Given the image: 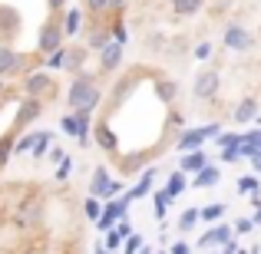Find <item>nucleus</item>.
<instances>
[{"mask_svg":"<svg viewBox=\"0 0 261 254\" xmlns=\"http://www.w3.org/2000/svg\"><path fill=\"white\" fill-rule=\"evenodd\" d=\"M109 30H113V40H116V43H122V46H126V40H129L126 20H122V17H113V20H109Z\"/></svg>","mask_w":261,"mask_h":254,"instance_id":"obj_33","label":"nucleus"},{"mask_svg":"<svg viewBox=\"0 0 261 254\" xmlns=\"http://www.w3.org/2000/svg\"><path fill=\"white\" fill-rule=\"evenodd\" d=\"M162 188H166V191H169V195H172V198H178V195H182L185 188H189V175H185L182 168H175L172 175L166 178V185H162Z\"/></svg>","mask_w":261,"mask_h":254,"instance_id":"obj_23","label":"nucleus"},{"mask_svg":"<svg viewBox=\"0 0 261 254\" xmlns=\"http://www.w3.org/2000/svg\"><path fill=\"white\" fill-rule=\"evenodd\" d=\"M46 70H50V73H57V70H66V46L46 57Z\"/></svg>","mask_w":261,"mask_h":254,"instance_id":"obj_35","label":"nucleus"},{"mask_svg":"<svg viewBox=\"0 0 261 254\" xmlns=\"http://www.w3.org/2000/svg\"><path fill=\"white\" fill-rule=\"evenodd\" d=\"M231 228H235V235H248V231H255V218H238Z\"/></svg>","mask_w":261,"mask_h":254,"instance_id":"obj_39","label":"nucleus"},{"mask_svg":"<svg viewBox=\"0 0 261 254\" xmlns=\"http://www.w3.org/2000/svg\"><path fill=\"white\" fill-rule=\"evenodd\" d=\"M126 7H129V0H109L106 4V17H122Z\"/></svg>","mask_w":261,"mask_h":254,"instance_id":"obj_38","label":"nucleus"},{"mask_svg":"<svg viewBox=\"0 0 261 254\" xmlns=\"http://www.w3.org/2000/svg\"><path fill=\"white\" fill-rule=\"evenodd\" d=\"M0 109H4V96H0Z\"/></svg>","mask_w":261,"mask_h":254,"instance_id":"obj_55","label":"nucleus"},{"mask_svg":"<svg viewBox=\"0 0 261 254\" xmlns=\"http://www.w3.org/2000/svg\"><path fill=\"white\" fill-rule=\"evenodd\" d=\"M50 149H53V135L50 132H37L30 155H33V159H46V155H50Z\"/></svg>","mask_w":261,"mask_h":254,"instance_id":"obj_27","label":"nucleus"},{"mask_svg":"<svg viewBox=\"0 0 261 254\" xmlns=\"http://www.w3.org/2000/svg\"><path fill=\"white\" fill-rule=\"evenodd\" d=\"M70 168H73V165H70V159H63V162H60V168H57V182H63V178L70 175Z\"/></svg>","mask_w":261,"mask_h":254,"instance_id":"obj_48","label":"nucleus"},{"mask_svg":"<svg viewBox=\"0 0 261 254\" xmlns=\"http://www.w3.org/2000/svg\"><path fill=\"white\" fill-rule=\"evenodd\" d=\"M205 165H212L208 162V152L205 149H192V152L182 155V162H178V168L185 172V175H195V172H202Z\"/></svg>","mask_w":261,"mask_h":254,"instance_id":"obj_13","label":"nucleus"},{"mask_svg":"<svg viewBox=\"0 0 261 254\" xmlns=\"http://www.w3.org/2000/svg\"><path fill=\"white\" fill-rule=\"evenodd\" d=\"M235 188H238V195H258V191H261V182H258V175H255V172H248V175H242V178H238V185H235Z\"/></svg>","mask_w":261,"mask_h":254,"instance_id":"obj_30","label":"nucleus"},{"mask_svg":"<svg viewBox=\"0 0 261 254\" xmlns=\"http://www.w3.org/2000/svg\"><path fill=\"white\" fill-rule=\"evenodd\" d=\"M212 244H218V248H228V244H235V228L225 221H215L208 231H205L202 238H198V248H212Z\"/></svg>","mask_w":261,"mask_h":254,"instance_id":"obj_10","label":"nucleus"},{"mask_svg":"<svg viewBox=\"0 0 261 254\" xmlns=\"http://www.w3.org/2000/svg\"><path fill=\"white\" fill-rule=\"evenodd\" d=\"M198 221H202V208H185L178 215V231H192Z\"/></svg>","mask_w":261,"mask_h":254,"instance_id":"obj_32","label":"nucleus"},{"mask_svg":"<svg viewBox=\"0 0 261 254\" xmlns=\"http://www.w3.org/2000/svg\"><path fill=\"white\" fill-rule=\"evenodd\" d=\"M122 50H126V46L116 43V40L106 46V50H99V73H102V76H109V73L119 70V63H122Z\"/></svg>","mask_w":261,"mask_h":254,"instance_id":"obj_11","label":"nucleus"},{"mask_svg":"<svg viewBox=\"0 0 261 254\" xmlns=\"http://www.w3.org/2000/svg\"><path fill=\"white\" fill-rule=\"evenodd\" d=\"M218 178H222V172H218V165H205L202 172H195L192 175V188H212V185H218Z\"/></svg>","mask_w":261,"mask_h":254,"instance_id":"obj_21","label":"nucleus"},{"mask_svg":"<svg viewBox=\"0 0 261 254\" xmlns=\"http://www.w3.org/2000/svg\"><path fill=\"white\" fill-rule=\"evenodd\" d=\"M99 99H102L99 79H96L93 73L80 70L76 76H73V83H70V93H66V102H70V109H89V112H93V109L99 106Z\"/></svg>","mask_w":261,"mask_h":254,"instance_id":"obj_1","label":"nucleus"},{"mask_svg":"<svg viewBox=\"0 0 261 254\" xmlns=\"http://www.w3.org/2000/svg\"><path fill=\"white\" fill-rule=\"evenodd\" d=\"M102 205H106L102 198H96V195H86V202H83V215H86L93 224L99 221V215H102Z\"/></svg>","mask_w":261,"mask_h":254,"instance_id":"obj_31","label":"nucleus"},{"mask_svg":"<svg viewBox=\"0 0 261 254\" xmlns=\"http://www.w3.org/2000/svg\"><path fill=\"white\" fill-rule=\"evenodd\" d=\"M20 17L17 10H10V7H0V43H10V37L20 30Z\"/></svg>","mask_w":261,"mask_h":254,"instance_id":"obj_17","label":"nucleus"},{"mask_svg":"<svg viewBox=\"0 0 261 254\" xmlns=\"http://www.w3.org/2000/svg\"><path fill=\"white\" fill-rule=\"evenodd\" d=\"M73 119H76V142L86 146L89 142V132H93V112L89 109H70Z\"/></svg>","mask_w":261,"mask_h":254,"instance_id":"obj_18","label":"nucleus"},{"mask_svg":"<svg viewBox=\"0 0 261 254\" xmlns=\"http://www.w3.org/2000/svg\"><path fill=\"white\" fill-rule=\"evenodd\" d=\"M212 50H215V46H212L208 40H202V43L195 46V60H208V57H212Z\"/></svg>","mask_w":261,"mask_h":254,"instance_id":"obj_44","label":"nucleus"},{"mask_svg":"<svg viewBox=\"0 0 261 254\" xmlns=\"http://www.w3.org/2000/svg\"><path fill=\"white\" fill-rule=\"evenodd\" d=\"M46 159H53V162H57V165H60V162H63V159H70V155H66V152H63V149H60V146H53Z\"/></svg>","mask_w":261,"mask_h":254,"instance_id":"obj_46","label":"nucleus"},{"mask_svg":"<svg viewBox=\"0 0 261 254\" xmlns=\"http://www.w3.org/2000/svg\"><path fill=\"white\" fill-rule=\"evenodd\" d=\"M86 57H89L86 46H66V73H73V76H76V73L83 70Z\"/></svg>","mask_w":261,"mask_h":254,"instance_id":"obj_22","label":"nucleus"},{"mask_svg":"<svg viewBox=\"0 0 261 254\" xmlns=\"http://www.w3.org/2000/svg\"><path fill=\"white\" fill-rule=\"evenodd\" d=\"M27 70V57L20 50H13L10 43H0V79H10L17 73Z\"/></svg>","mask_w":261,"mask_h":254,"instance_id":"obj_9","label":"nucleus"},{"mask_svg":"<svg viewBox=\"0 0 261 254\" xmlns=\"http://www.w3.org/2000/svg\"><path fill=\"white\" fill-rule=\"evenodd\" d=\"M225 211H228V205H225V202H212V205H202V221L215 224V221H222V218H225Z\"/></svg>","mask_w":261,"mask_h":254,"instance_id":"obj_29","label":"nucleus"},{"mask_svg":"<svg viewBox=\"0 0 261 254\" xmlns=\"http://www.w3.org/2000/svg\"><path fill=\"white\" fill-rule=\"evenodd\" d=\"M248 162H251V172H255V175H261V152H255Z\"/></svg>","mask_w":261,"mask_h":254,"instance_id":"obj_51","label":"nucleus"},{"mask_svg":"<svg viewBox=\"0 0 261 254\" xmlns=\"http://www.w3.org/2000/svg\"><path fill=\"white\" fill-rule=\"evenodd\" d=\"M255 122H258V126H261V116H258V119H255Z\"/></svg>","mask_w":261,"mask_h":254,"instance_id":"obj_56","label":"nucleus"},{"mask_svg":"<svg viewBox=\"0 0 261 254\" xmlns=\"http://www.w3.org/2000/svg\"><path fill=\"white\" fill-rule=\"evenodd\" d=\"M152 202H155V211H152V215H155V221H166V215H169V205H172L175 198L169 195L166 188H155V191H152Z\"/></svg>","mask_w":261,"mask_h":254,"instance_id":"obj_24","label":"nucleus"},{"mask_svg":"<svg viewBox=\"0 0 261 254\" xmlns=\"http://www.w3.org/2000/svg\"><path fill=\"white\" fill-rule=\"evenodd\" d=\"M152 191H155V172H152V168H146V172L139 175V182H136L129 191H122V195H126L129 202H139V198L152 195Z\"/></svg>","mask_w":261,"mask_h":254,"instance_id":"obj_12","label":"nucleus"},{"mask_svg":"<svg viewBox=\"0 0 261 254\" xmlns=\"http://www.w3.org/2000/svg\"><path fill=\"white\" fill-rule=\"evenodd\" d=\"M17 135H20V132H13V129H7V135L0 139V168H4L7 162L13 159V146H17Z\"/></svg>","mask_w":261,"mask_h":254,"instance_id":"obj_28","label":"nucleus"},{"mask_svg":"<svg viewBox=\"0 0 261 254\" xmlns=\"http://www.w3.org/2000/svg\"><path fill=\"white\" fill-rule=\"evenodd\" d=\"M155 254H169V251H155Z\"/></svg>","mask_w":261,"mask_h":254,"instance_id":"obj_57","label":"nucleus"},{"mask_svg":"<svg viewBox=\"0 0 261 254\" xmlns=\"http://www.w3.org/2000/svg\"><path fill=\"white\" fill-rule=\"evenodd\" d=\"M169 254H192V248H189V241H175L172 248H169Z\"/></svg>","mask_w":261,"mask_h":254,"instance_id":"obj_47","label":"nucleus"},{"mask_svg":"<svg viewBox=\"0 0 261 254\" xmlns=\"http://www.w3.org/2000/svg\"><path fill=\"white\" fill-rule=\"evenodd\" d=\"M251 202H255V228H261V195H251Z\"/></svg>","mask_w":261,"mask_h":254,"instance_id":"obj_49","label":"nucleus"},{"mask_svg":"<svg viewBox=\"0 0 261 254\" xmlns=\"http://www.w3.org/2000/svg\"><path fill=\"white\" fill-rule=\"evenodd\" d=\"M139 248H142V235H129L126 244H122V254H139Z\"/></svg>","mask_w":261,"mask_h":254,"instance_id":"obj_37","label":"nucleus"},{"mask_svg":"<svg viewBox=\"0 0 261 254\" xmlns=\"http://www.w3.org/2000/svg\"><path fill=\"white\" fill-rule=\"evenodd\" d=\"M89 195L102 198V202H109V198H119V195H122V182H113L106 165H96V168H93V182H89Z\"/></svg>","mask_w":261,"mask_h":254,"instance_id":"obj_4","label":"nucleus"},{"mask_svg":"<svg viewBox=\"0 0 261 254\" xmlns=\"http://www.w3.org/2000/svg\"><path fill=\"white\" fill-rule=\"evenodd\" d=\"M63 40H66V33H63V17H50L43 26H40V33H37V53L40 57H50V53H57V50H63Z\"/></svg>","mask_w":261,"mask_h":254,"instance_id":"obj_3","label":"nucleus"},{"mask_svg":"<svg viewBox=\"0 0 261 254\" xmlns=\"http://www.w3.org/2000/svg\"><path fill=\"white\" fill-rule=\"evenodd\" d=\"M93 135H96V142H99V146L106 149V152H113V155L119 152V135H116L113 129H109V122H106V119H102L99 126H93Z\"/></svg>","mask_w":261,"mask_h":254,"instance_id":"obj_16","label":"nucleus"},{"mask_svg":"<svg viewBox=\"0 0 261 254\" xmlns=\"http://www.w3.org/2000/svg\"><path fill=\"white\" fill-rule=\"evenodd\" d=\"M235 254H251V251H245V248H242V251H235Z\"/></svg>","mask_w":261,"mask_h":254,"instance_id":"obj_54","label":"nucleus"},{"mask_svg":"<svg viewBox=\"0 0 261 254\" xmlns=\"http://www.w3.org/2000/svg\"><path fill=\"white\" fill-rule=\"evenodd\" d=\"M205 7V0H172V13L175 17H195Z\"/></svg>","mask_w":261,"mask_h":254,"instance_id":"obj_26","label":"nucleus"},{"mask_svg":"<svg viewBox=\"0 0 261 254\" xmlns=\"http://www.w3.org/2000/svg\"><path fill=\"white\" fill-rule=\"evenodd\" d=\"M218 89H222V73L218 70H202L195 76V83H192V93H195V99H202V102L215 99Z\"/></svg>","mask_w":261,"mask_h":254,"instance_id":"obj_6","label":"nucleus"},{"mask_svg":"<svg viewBox=\"0 0 261 254\" xmlns=\"http://www.w3.org/2000/svg\"><path fill=\"white\" fill-rule=\"evenodd\" d=\"M231 4H235V0H215V4H212V13H218V17H222V13L228 10Z\"/></svg>","mask_w":261,"mask_h":254,"instance_id":"obj_45","label":"nucleus"},{"mask_svg":"<svg viewBox=\"0 0 261 254\" xmlns=\"http://www.w3.org/2000/svg\"><path fill=\"white\" fill-rule=\"evenodd\" d=\"M57 76H53L50 70H30L23 76V83H20V93L30 96V99H50V96H57Z\"/></svg>","mask_w":261,"mask_h":254,"instance_id":"obj_2","label":"nucleus"},{"mask_svg":"<svg viewBox=\"0 0 261 254\" xmlns=\"http://www.w3.org/2000/svg\"><path fill=\"white\" fill-rule=\"evenodd\" d=\"M40 116H43V99H30V96H23V99L17 102V116H13V132H23L30 122H37Z\"/></svg>","mask_w":261,"mask_h":254,"instance_id":"obj_5","label":"nucleus"},{"mask_svg":"<svg viewBox=\"0 0 261 254\" xmlns=\"http://www.w3.org/2000/svg\"><path fill=\"white\" fill-rule=\"evenodd\" d=\"M113 30H109V20L106 23H99V26H93V30H89V37H86V50H106L109 43H113Z\"/></svg>","mask_w":261,"mask_h":254,"instance_id":"obj_19","label":"nucleus"},{"mask_svg":"<svg viewBox=\"0 0 261 254\" xmlns=\"http://www.w3.org/2000/svg\"><path fill=\"white\" fill-rule=\"evenodd\" d=\"M0 254H10V251H0Z\"/></svg>","mask_w":261,"mask_h":254,"instance_id":"obj_58","label":"nucleus"},{"mask_svg":"<svg viewBox=\"0 0 261 254\" xmlns=\"http://www.w3.org/2000/svg\"><path fill=\"white\" fill-rule=\"evenodd\" d=\"M231 119H235L238 126H245V122H255V119H258V99H255V96H245V99L238 102L235 109H231Z\"/></svg>","mask_w":261,"mask_h":254,"instance_id":"obj_15","label":"nucleus"},{"mask_svg":"<svg viewBox=\"0 0 261 254\" xmlns=\"http://www.w3.org/2000/svg\"><path fill=\"white\" fill-rule=\"evenodd\" d=\"M46 7H50L53 13H63L66 10V0H46Z\"/></svg>","mask_w":261,"mask_h":254,"instance_id":"obj_50","label":"nucleus"},{"mask_svg":"<svg viewBox=\"0 0 261 254\" xmlns=\"http://www.w3.org/2000/svg\"><path fill=\"white\" fill-rule=\"evenodd\" d=\"M4 83H7V79H0V96H4Z\"/></svg>","mask_w":261,"mask_h":254,"instance_id":"obj_53","label":"nucleus"},{"mask_svg":"<svg viewBox=\"0 0 261 254\" xmlns=\"http://www.w3.org/2000/svg\"><path fill=\"white\" fill-rule=\"evenodd\" d=\"M222 43H225V50H231V53H248L251 46H255V37H251L242 23H228L225 33H222Z\"/></svg>","mask_w":261,"mask_h":254,"instance_id":"obj_7","label":"nucleus"},{"mask_svg":"<svg viewBox=\"0 0 261 254\" xmlns=\"http://www.w3.org/2000/svg\"><path fill=\"white\" fill-rule=\"evenodd\" d=\"M139 254H155L152 248H146V244H142V248H139Z\"/></svg>","mask_w":261,"mask_h":254,"instance_id":"obj_52","label":"nucleus"},{"mask_svg":"<svg viewBox=\"0 0 261 254\" xmlns=\"http://www.w3.org/2000/svg\"><path fill=\"white\" fill-rule=\"evenodd\" d=\"M242 142H248L251 149L261 152V129H251V132H242Z\"/></svg>","mask_w":261,"mask_h":254,"instance_id":"obj_41","label":"nucleus"},{"mask_svg":"<svg viewBox=\"0 0 261 254\" xmlns=\"http://www.w3.org/2000/svg\"><path fill=\"white\" fill-rule=\"evenodd\" d=\"M102 244H106L109 254H113V251H119L122 244H126V235H119V228H109V231H106V241H102Z\"/></svg>","mask_w":261,"mask_h":254,"instance_id":"obj_34","label":"nucleus"},{"mask_svg":"<svg viewBox=\"0 0 261 254\" xmlns=\"http://www.w3.org/2000/svg\"><path fill=\"white\" fill-rule=\"evenodd\" d=\"M155 96H159L162 106H175V99H178V83H175V79H169V76L155 79Z\"/></svg>","mask_w":261,"mask_h":254,"instance_id":"obj_20","label":"nucleus"},{"mask_svg":"<svg viewBox=\"0 0 261 254\" xmlns=\"http://www.w3.org/2000/svg\"><path fill=\"white\" fill-rule=\"evenodd\" d=\"M129 198L126 195H119V198H109L106 205H102V215H99V221H96V228L99 231H109V228H116V221L119 218H126V211H129Z\"/></svg>","mask_w":261,"mask_h":254,"instance_id":"obj_8","label":"nucleus"},{"mask_svg":"<svg viewBox=\"0 0 261 254\" xmlns=\"http://www.w3.org/2000/svg\"><path fill=\"white\" fill-rule=\"evenodd\" d=\"M60 126H63L66 135H73V139H76V119H73V112H66L63 119H60Z\"/></svg>","mask_w":261,"mask_h":254,"instance_id":"obj_43","label":"nucleus"},{"mask_svg":"<svg viewBox=\"0 0 261 254\" xmlns=\"http://www.w3.org/2000/svg\"><path fill=\"white\" fill-rule=\"evenodd\" d=\"M106 4H109V0H83V7H86L89 13H96V17L106 13Z\"/></svg>","mask_w":261,"mask_h":254,"instance_id":"obj_40","label":"nucleus"},{"mask_svg":"<svg viewBox=\"0 0 261 254\" xmlns=\"http://www.w3.org/2000/svg\"><path fill=\"white\" fill-rule=\"evenodd\" d=\"M238 146H242V142H238ZM238 146H228V149H222V152H218V159H222V162H238V159H242Z\"/></svg>","mask_w":261,"mask_h":254,"instance_id":"obj_42","label":"nucleus"},{"mask_svg":"<svg viewBox=\"0 0 261 254\" xmlns=\"http://www.w3.org/2000/svg\"><path fill=\"white\" fill-rule=\"evenodd\" d=\"M218 149H228V146H238V142H242V132H222L218 135Z\"/></svg>","mask_w":261,"mask_h":254,"instance_id":"obj_36","label":"nucleus"},{"mask_svg":"<svg viewBox=\"0 0 261 254\" xmlns=\"http://www.w3.org/2000/svg\"><path fill=\"white\" fill-rule=\"evenodd\" d=\"M205 132H202V126L198 129H182L178 132V139H175V149H182V152H192V149H205Z\"/></svg>","mask_w":261,"mask_h":254,"instance_id":"obj_14","label":"nucleus"},{"mask_svg":"<svg viewBox=\"0 0 261 254\" xmlns=\"http://www.w3.org/2000/svg\"><path fill=\"white\" fill-rule=\"evenodd\" d=\"M80 26H83V10H76V7L63 10V33L66 37H76Z\"/></svg>","mask_w":261,"mask_h":254,"instance_id":"obj_25","label":"nucleus"}]
</instances>
